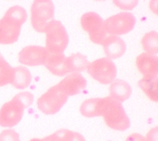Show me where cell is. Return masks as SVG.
I'll return each instance as SVG.
<instances>
[{
	"mask_svg": "<svg viewBox=\"0 0 158 141\" xmlns=\"http://www.w3.org/2000/svg\"><path fill=\"white\" fill-rule=\"evenodd\" d=\"M101 116L110 128L118 131H124L130 126V121L122 103L110 96L102 98Z\"/></svg>",
	"mask_w": 158,
	"mask_h": 141,
	"instance_id": "cell-1",
	"label": "cell"
},
{
	"mask_svg": "<svg viewBox=\"0 0 158 141\" xmlns=\"http://www.w3.org/2000/svg\"><path fill=\"white\" fill-rule=\"evenodd\" d=\"M44 33L47 51L52 53H63L69 41L68 33L63 24L54 19L48 25Z\"/></svg>",
	"mask_w": 158,
	"mask_h": 141,
	"instance_id": "cell-2",
	"label": "cell"
},
{
	"mask_svg": "<svg viewBox=\"0 0 158 141\" xmlns=\"http://www.w3.org/2000/svg\"><path fill=\"white\" fill-rule=\"evenodd\" d=\"M54 17V6L52 0H34L31 6V23L35 31L44 33Z\"/></svg>",
	"mask_w": 158,
	"mask_h": 141,
	"instance_id": "cell-3",
	"label": "cell"
},
{
	"mask_svg": "<svg viewBox=\"0 0 158 141\" xmlns=\"http://www.w3.org/2000/svg\"><path fill=\"white\" fill-rule=\"evenodd\" d=\"M68 96L58 84L49 88L37 100L38 108L44 114L58 113L66 103Z\"/></svg>",
	"mask_w": 158,
	"mask_h": 141,
	"instance_id": "cell-4",
	"label": "cell"
},
{
	"mask_svg": "<svg viewBox=\"0 0 158 141\" xmlns=\"http://www.w3.org/2000/svg\"><path fill=\"white\" fill-rule=\"evenodd\" d=\"M86 70L96 81L102 84L110 83L117 75V67L112 59L105 57L89 63Z\"/></svg>",
	"mask_w": 158,
	"mask_h": 141,
	"instance_id": "cell-5",
	"label": "cell"
},
{
	"mask_svg": "<svg viewBox=\"0 0 158 141\" xmlns=\"http://www.w3.org/2000/svg\"><path fill=\"white\" fill-rule=\"evenodd\" d=\"M80 23L82 28L88 33L90 40L95 44L101 45L108 35L105 29L104 21L94 12L84 14L81 17Z\"/></svg>",
	"mask_w": 158,
	"mask_h": 141,
	"instance_id": "cell-6",
	"label": "cell"
},
{
	"mask_svg": "<svg viewBox=\"0 0 158 141\" xmlns=\"http://www.w3.org/2000/svg\"><path fill=\"white\" fill-rule=\"evenodd\" d=\"M136 24V18L130 12H120L113 15L104 20L107 33L113 35H122L131 31Z\"/></svg>",
	"mask_w": 158,
	"mask_h": 141,
	"instance_id": "cell-7",
	"label": "cell"
},
{
	"mask_svg": "<svg viewBox=\"0 0 158 141\" xmlns=\"http://www.w3.org/2000/svg\"><path fill=\"white\" fill-rule=\"evenodd\" d=\"M23 107L14 98L5 103L0 109V125L2 127H12L21 121Z\"/></svg>",
	"mask_w": 158,
	"mask_h": 141,
	"instance_id": "cell-8",
	"label": "cell"
},
{
	"mask_svg": "<svg viewBox=\"0 0 158 141\" xmlns=\"http://www.w3.org/2000/svg\"><path fill=\"white\" fill-rule=\"evenodd\" d=\"M45 47L30 45L24 47L19 53V61L28 66H38L43 65L48 54Z\"/></svg>",
	"mask_w": 158,
	"mask_h": 141,
	"instance_id": "cell-9",
	"label": "cell"
},
{
	"mask_svg": "<svg viewBox=\"0 0 158 141\" xmlns=\"http://www.w3.org/2000/svg\"><path fill=\"white\" fill-rule=\"evenodd\" d=\"M68 96L76 95L84 90L87 85L85 78L78 72L70 73L57 83Z\"/></svg>",
	"mask_w": 158,
	"mask_h": 141,
	"instance_id": "cell-10",
	"label": "cell"
},
{
	"mask_svg": "<svg viewBox=\"0 0 158 141\" xmlns=\"http://www.w3.org/2000/svg\"><path fill=\"white\" fill-rule=\"evenodd\" d=\"M101 45L107 58L110 59L120 58L126 50L125 41L117 35L108 34L103 40Z\"/></svg>",
	"mask_w": 158,
	"mask_h": 141,
	"instance_id": "cell-11",
	"label": "cell"
},
{
	"mask_svg": "<svg viewBox=\"0 0 158 141\" xmlns=\"http://www.w3.org/2000/svg\"><path fill=\"white\" fill-rule=\"evenodd\" d=\"M22 26L2 17L0 19V41L2 45L16 42L19 37Z\"/></svg>",
	"mask_w": 158,
	"mask_h": 141,
	"instance_id": "cell-12",
	"label": "cell"
},
{
	"mask_svg": "<svg viewBox=\"0 0 158 141\" xmlns=\"http://www.w3.org/2000/svg\"><path fill=\"white\" fill-rule=\"evenodd\" d=\"M43 65L54 75L64 76L69 73L67 57L63 53L48 52Z\"/></svg>",
	"mask_w": 158,
	"mask_h": 141,
	"instance_id": "cell-13",
	"label": "cell"
},
{
	"mask_svg": "<svg viewBox=\"0 0 158 141\" xmlns=\"http://www.w3.org/2000/svg\"><path fill=\"white\" fill-rule=\"evenodd\" d=\"M157 56L148 53H143L136 59V66L143 76L158 74Z\"/></svg>",
	"mask_w": 158,
	"mask_h": 141,
	"instance_id": "cell-14",
	"label": "cell"
},
{
	"mask_svg": "<svg viewBox=\"0 0 158 141\" xmlns=\"http://www.w3.org/2000/svg\"><path fill=\"white\" fill-rule=\"evenodd\" d=\"M109 93V96L112 98L122 103L130 97L132 89L127 82L121 79H116L110 83Z\"/></svg>",
	"mask_w": 158,
	"mask_h": 141,
	"instance_id": "cell-15",
	"label": "cell"
},
{
	"mask_svg": "<svg viewBox=\"0 0 158 141\" xmlns=\"http://www.w3.org/2000/svg\"><path fill=\"white\" fill-rule=\"evenodd\" d=\"M158 74L143 76L138 81V86L152 101L157 102L158 100Z\"/></svg>",
	"mask_w": 158,
	"mask_h": 141,
	"instance_id": "cell-16",
	"label": "cell"
},
{
	"mask_svg": "<svg viewBox=\"0 0 158 141\" xmlns=\"http://www.w3.org/2000/svg\"><path fill=\"white\" fill-rule=\"evenodd\" d=\"M32 76L30 70L25 67H13L12 79L10 83L17 89H24L28 87L31 82Z\"/></svg>",
	"mask_w": 158,
	"mask_h": 141,
	"instance_id": "cell-17",
	"label": "cell"
},
{
	"mask_svg": "<svg viewBox=\"0 0 158 141\" xmlns=\"http://www.w3.org/2000/svg\"><path fill=\"white\" fill-rule=\"evenodd\" d=\"M102 98H93L85 100L80 107L81 114L86 118L101 116Z\"/></svg>",
	"mask_w": 158,
	"mask_h": 141,
	"instance_id": "cell-18",
	"label": "cell"
},
{
	"mask_svg": "<svg viewBox=\"0 0 158 141\" xmlns=\"http://www.w3.org/2000/svg\"><path fill=\"white\" fill-rule=\"evenodd\" d=\"M67 63L69 73H80L86 70L89 62L85 55L77 53L67 57Z\"/></svg>",
	"mask_w": 158,
	"mask_h": 141,
	"instance_id": "cell-19",
	"label": "cell"
},
{
	"mask_svg": "<svg viewBox=\"0 0 158 141\" xmlns=\"http://www.w3.org/2000/svg\"><path fill=\"white\" fill-rule=\"evenodd\" d=\"M158 34L156 31H150L141 39V46L146 53L156 54L158 52Z\"/></svg>",
	"mask_w": 158,
	"mask_h": 141,
	"instance_id": "cell-20",
	"label": "cell"
},
{
	"mask_svg": "<svg viewBox=\"0 0 158 141\" xmlns=\"http://www.w3.org/2000/svg\"><path fill=\"white\" fill-rule=\"evenodd\" d=\"M4 17L22 26L27 19L28 15L23 7L16 5L8 9Z\"/></svg>",
	"mask_w": 158,
	"mask_h": 141,
	"instance_id": "cell-21",
	"label": "cell"
},
{
	"mask_svg": "<svg viewBox=\"0 0 158 141\" xmlns=\"http://www.w3.org/2000/svg\"><path fill=\"white\" fill-rule=\"evenodd\" d=\"M13 67L6 61L0 53V87L10 83Z\"/></svg>",
	"mask_w": 158,
	"mask_h": 141,
	"instance_id": "cell-22",
	"label": "cell"
},
{
	"mask_svg": "<svg viewBox=\"0 0 158 141\" xmlns=\"http://www.w3.org/2000/svg\"><path fill=\"white\" fill-rule=\"evenodd\" d=\"M15 99L24 109L30 106L34 100V96L32 93L28 92H23L19 93L13 97Z\"/></svg>",
	"mask_w": 158,
	"mask_h": 141,
	"instance_id": "cell-23",
	"label": "cell"
},
{
	"mask_svg": "<svg viewBox=\"0 0 158 141\" xmlns=\"http://www.w3.org/2000/svg\"><path fill=\"white\" fill-rule=\"evenodd\" d=\"M114 4L124 11H131L138 4V0H112Z\"/></svg>",
	"mask_w": 158,
	"mask_h": 141,
	"instance_id": "cell-24",
	"label": "cell"
},
{
	"mask_svg": "<svg viewBox=\"0 0 158 141\" xmlns=\"http://www.w3.org/2000/svg\"><path fill=\"white\" fill-rule=\"evenodd\" d=\"M0 141H20L19 134L13 129H6L0 133Z\"/></svg>",
	"mask_w": 158,
	"mask_h": 141,
	"instance_id": "cell-25",
	"label": "cell"
},
{
	"mask_svg": "<svg viewBox=\"0 0 158 141\" xmlns=\"http://www.w3.org/2000/svg\"><path fill=\"white\" fill-rule=\"evenodd\" d=\"M64 141H86V140L81 134L68 130Z\"/></svg>",
	"mask_w": 158,
	"mask_h": 141,
	"instance_id": "cell-26",
	"label": "cell"
},
{
	"mask_svg": "<svg viewBox=\"0 0 158 141\" xmlns=\"http://www.w3.org/2000/svg\"><path fill=\"white\" fill-rule=\"evenodd\" d=\"M144 137L146 141H158V127L156 126L152 128Z\"/></svg>",
	"mask_w": 158,
	"mask_h": 141,
	"instance_id": "cell-27",
	"label": "cell"
},
{
	"mask_svg": "<svg viewBox=\"0 0 158 141\" xmlns=\"http://www.w3.org/2000/svg\"><path fill=\"white\" fill-rule=\"evenodd\" d=\"M125 141H146V140L144 136L138 133H133L128 135Z\"/></svg>",
	"mask_w": 158,
	"mask_h": 141,
	"instance_id": "cell-28",
	"label": "cell"
},
{
	"mask_svg": "<svg viewBox=\"0 0 158 141\" xmlns=\"http://www.w3.org/2000/svg\"><path fill=\"white\" fill-rule=\"evenodd\" d=\"M150 9L156 15L157 14V0H151L149 2Z\"/></svg>",
	"mask_w": 158,
	"mask_h": 141,
	"instance_id": "cell-29",
	"label": "cell"
},
{
	"mask_svg": "<svg viewBox=\"0 0 158 141\" xmlns=\"http://www.w3.org/2000/svg\"><path fill=\"white\" fill-rule=\"evenodd\" d=\"M29 141H41V139H33Z\"/></svg>",
	"mask_w": 158,
	"mask_h": 141,
	"instance_id": "cell-30",
	"label": "cell"
},
{
	"mask_svg": "<svg viewBox=\"0 0 158 141\" xmlns=\"http://www.w3.org/2000/svg\"><path fill=\"white\" fill-rule=\"evenodd\" d=\"M96 1H104V0H96Z\"/></svg>",
	"mask_w": 158,
	"mask_h": 141,
	"instance_id": "cell-31",
	"label": "cell"
},
{
	"mask_svg": "<svg viewBox=\"0 0 158 141\" xmlns=\"http://www.w3.org/2000/svg\"><path fill=\"white\" fill-rule=\"evenodd\" d=\"M0 44H1V41H0Z\"/></svg>",
	"mask_w": 158,
	"mask_h": 141,
	"instance_id": "cell-32",
	"label": "cell"
}]
</instances>
